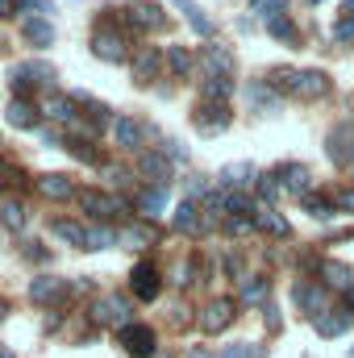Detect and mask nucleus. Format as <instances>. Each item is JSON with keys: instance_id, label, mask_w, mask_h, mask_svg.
<instances>
[{"instance_id": "a878e982", "label": "nucleus", "mask_w": 354, "mask_h": 358, "mask_svg": "<svg viewBox=\"0 0 354 358\" xmlns=\"http://www.w3.org/2000/svg\"><path fill=\"white\" fill-rule=\"evenodd\" d=\"M171 4H176L179 13L187 17V25H192V29H196L200 38H213V21H208V13H204V8H200L196 0H171Z\"/></svg>"}, {"instance_id": "20e7f679", "label": "nucleus", "mask_w": 354, "mask_h": 358, "mask_svg": "<svg viewBox=\"0 0 354 358\" xmlns=\"http://www.w3.org/2000/svg\"><path fill=\"white\" fill-rule=\"evenodd\" d=\"M117 346H125L129 358H150L155 355V329L142 321H129L125 329H117Z\"/></svg>"}, {"instance_id": "2eb2a0df", "label": "nucleus", "mask_w": 354, "mask_h": 358, "mask_svg": "<svg viewBox=\"0 0 354 358\" xmlns=\"http://www.w3.org/2000/svg\"><path fill=\"white\" fill-rule=\"evenodd\" d=\"M317 275H321V279H325V287H334V292H346V296L354 292V271L346 267V263L321 259V263H317Z\"/></svg>"}, {"instance_id": "bf43d9fd", "label": "nucleus", "mask_w": 354, "mask_h": 358, "mask_svg": "<svg viewBox=\"0 0 354 358\" xmlns=\"http://www.w3.org/2000/svg\"><path fill=\"white\" fill-rule=\"evenodd\" d=\"M346 4V17H354V0H342Z\"/></svg>"}, {"instance_id": "473e14b6", "label": "nucleus", "mask_w": 354, "mask_h": 358, "mask_svg": "<svg viewBox=\"0 0 354 358\" xmlns=\"http://www.w3.org/2000/svg\"><path fill=\"white\" fill-rule=\"evenodd\" d=\"M246 100H250L255 108H263V113H275V108H279V92L271 88V84H250V88H246Z\"/></svg>"}, {"instance_id": "72a5a7b5", "label": "nucleus", "mask_w": 354, "mask_h": 358, "mask_svg": "<svg viewBox=\"0 0 354 358\" xmlns=\"http://www.w3.org/2000/svg\"><path fill=\"white\" fill-rule=\"evenodd\" d=\"M192 67H196V59H192V50H187V46H167V71H171L176 80H183Z\"/></svg>"}, {"instance_id": "5fc2aeb1", "label": "nucleus", "mask_w": 354, "mask_h": 358, "mask_svg": "<svg viewBox=\"0 0 354 358\" xmlns=\"http://www.w3.org/2000/svg\"><path fill=\"white\" fill-rule=\"evenodd\" d=\"M263 313H267V329H279V308H271V304H267Z\"/></svg>"}, {"instance_id": "69168bd1", "label": "nucleus", "mask_w": 354, "mask_h": 358, "mask_svg": "<svg viewBox=\"0 0 354 358\" xmlns=\"http://www.w3.org/2000/svg\"><path fill=\"white\" fill-rule=\"evenodd\" d=\"M351 358H354V346H351Z\"/></svg>"}, {"instance_id": "f3484780", "label": "nucleus", "mask_w": 354, "mask_h": 358, "mask_svg": "<svg viewBox=\"0 0 354 358\" xmlns=\"http://www.w3.org/2000/svg\"><path fill=\"white\" fill-rule=\"evenodd\" d=\"M113 138H117V146L138 150V146H142V138H146V125H142L138 117H117V121H113Z\"/></svg>"}, {"instance_id": "79ce46f5", "label": "nucleus", "mask_w": 354, "mask_h": 358, "mask_svg": "<svg viewBox=\"0 0 354 358\" xmlns=\"http://www.w3.org/2000/svg\"><path fill=\"white\" fill-rule=\"evenodd\" d=\"M67 150H71V155H76V159H80V163H100V155H96V150H92V146H84V142H71V146H67Z\"/></svg>"}, {"instance_id": "5701e85b", "label": "nucleus", "mask_w": 354, "mask_h": 358, "mask_svg": "<svg viewBox=\"0 0 354 358\" xmlns=\"http://www.w3.org/2000/svg\"><path fill=\"white\" fill-rule=\"evenodd\" d=\"M38 192H42L46 200H71V196H80V192H76V183L63 176V171H55V176H42V179H38Z\"/></svg>"}, {"instance_id": "603ef678", "label": "nucleus", "mask_w": 354, "mask_h": 358, "mask_svg": "<svg viewBox=\"0 0 354 358\" xmlns=\"http://www.w3.org/2000/svg\"><path fill=\"white\" fill-rule=\"evenodd\" d=\"M104 176L117 179V183H125V179H129V171H125V167H104Z\"/></svg>"}, {"instance_id": "8fccbe9b", "label": "nucleus", "mask_w": 354, "mask_h": 358, "mask_svg": "<svg viewBox=\"0 0 354 358\" xmlns=\"http://www.w3.org/2000/svg\"><path fill=\"white\" fill-rule=\"evenodd\" d=\"M167 159H171V163H179V159H187V150H183L179 142H167Z\"/></svg>"}, {"instance_id": "c9c22d12", "label": "nucleus", "mask_w": 354, "mask_h": 358, "mask_svg": "<svg viewBox=\"0 0 354 358\" xmlns=\"http://www.w3.org/2000/svg\"><path fill=\"white\" fill-rule=\"evenodd\" d=\"M0 221H4V229H25V204L21 200H4L0 204Z\"/></svg>"}, {"instance_id": "4d7b16f0", "label": "nucleus", "mask_w": 354, "mask_h": 358, "mask_svg": "<svg viewBox=\"0 0 354 358\" xmlns=\"http://www.w3.org/2000/svg\"><path fill=\"white\" fill-rule=\"evenodd\" d=\"M187 358H217V355H213L208 346H192V350H187Z\"/></svg>"}, {"instance_id": "ea45409f", "label": "nucleus", "mask_w": 354, "mask_h": 358, "mask_svg": "<svg viewBox=\"0 0 354 358\" xmlns=\"http://www.w3.org/2000/svg\"><path fill=\"white\" fill-rule=\"evenodd\" d=\"M108 246H117V234L104 229V225H92L88 229V250H108Z\"/></svg>"}, {"instance_id": "4468645a", "label": "nucleus", "mask_w": 354, "mask_h": 358, "mask_svg": "<svg viewBox=\"0 0 354 358\" xmlns=\"http://www.w3.org/2000/svg\"><path fill=\"white\" fill-rule=\"evenodd\" d=\"M4 121H8L13 129H38V108H34V100H29V96H13L8 108H4Z\"/></svg>"}, {"instance_id": "6e6552de", "label": "nucleus", "mask_w": 354, "mask_h": 358, "mask_svg": "<svg viewBox=\"0 0 354 358\" xmlns=\"http://www.w3.org/2000/svg\"><path fill=\"white\" fill-rule=\"evenodd\" d=\"M229 121H234V113H229L225 104H200V108L192 113V125H196L204 138H217V134H225V129H229Z\"/></svg>"}, {"instance_id": "680f3d73", "label": "nucleus", "mask_w": 354, "mask_h": 358, "mask_svg": "<svg viewBox=\"0 0 354 358\" xmlns=\"http://www.w3.org/2000/svg\"><path fill=\"white\" fill-rule=\"evenodd\" d=\"M4 317H8V304H4V300H0V321H4Z\"/></svg>"}, {"instance_id": "7c9ffc66", "label": "nucleus", "mask_w": 354, "mask_h": 358, "mask_svg": "<svg viewBox=\"0 0 354 358\" xmlns=\"http://www.w3.org/2000/svg\"><path fill=\"white\" fill-rule=\"evenodd\" d=\"M50 234L63 238V242H71V246H80V250H88V229L76 225V221H50Z\"/></svg>"}, {"instance_id": "412c9836", "label": "nucleus", "mask_w": 354, "mask_h": 358, "mask_svg": "<svg viewBox=\"0 0 354 358\" xmlns=\"http://www.w3.org/2000/svg\"><path fill=\"white\" fill-rule=\"evenodd\" d=\"M346 325H351V313H346V308H330V313L313 317L317 338H342V334H346Z\"/></svg>"}, {"instance_id": "f8f14e48", "label": "nucleus", "mask_w": 354, "mask_h": 358, "mask_svg": "<svg viewBox=\"0 0 354 358\" xmlns=\"http://www.w3.org/2000/svg\"><path fill=\"white\" fill-rule=\"evenodd\" d=\"M200 71H204L208 80H221V76L234 71V55H229L225 46H200Z\"/></svg>"}, {"instance_id": "393cba45", "label": "nucleus", "mask_w": 354, "mask_h": 358, "mask_svg": "<svg viewBox=\"0 0 354 358\" xmlns=\"http://www.w3.org/2000/svg\"><path fill=\"white\" fill-rule=\"evenodd\" d=\"M159 63H163L159 50H155V46H142V50L134 55V80H138V84H150V80L159 76Z\"/></svg>"}, {"instance_id": "09e8293b", "label": "nucleus", "mask_w": 354, "mask_h": 358, "mask_svg": "<svg viewBox=\"0 0 354 358\" xmlns=\"http://www.w3.org/2000/svg\"><path fill=\"white\" fill-rule=\"evenodd\" d=\"M17 8H21L17 0H0V21H8V17H17Z\"/></svg>"}, {"instance_id": "58836bf2", "label": "nucleus", "mask_w": 354, "mask_h": 358, "mask_svg": "<svg viewBox=\"0 0 354 358\" xmlns=\"http://www.w3.org/2000/svg\"><path fill=\"white\" fill-rule=\"evenodd\" d=\"M304 213H309L313 221H330V217H334V204H330L325 196H304Z\"/></svg>"}, {"instance_id": "4be33fe9", "label": "nucleus", "mask_w": 354, "mask_h": 358, "mask_svg": "<svg viewBox=\"0 0 354 358\" xmlns=\"http://www.w3.org/2000/svg\"><path fill=\"white\" fill-rule=\"evenodd\" d=\"M138 171H142L146 179H155V187H167V179H171V163H167V155L146 150V155L138 159Z\"/></svg>"}, {"instance_id": "a18cd8bd", "label": "nucleus", "mask_w": 354, "mask_h": 358, "mask_svg": "<svg viewBox=\"0 0 354 358\" xmlns=\"http://www.w3.org/2000/svg\"><path fill=\"white\" fill-rule=\"evenodd\" d=\"M255 4H259V13H263L267 21H271V17H279V8H283V0H255Z\"/></svg>"}, {"instance_id": "a211bd4d", "label": "nucleus", "mask_w": 354, "mask_h": 358, "mask_svg": "<svg viewBox=\"0 0 354 358\" xmlns=\"http://www.w3.org/2000/svg\"><path fill=\"white\" fill-rule=\"evenodd\" d=\"M63 296H67V283L55 279V275H42V279L29 283V300H34V304H59Z\"/></svg>"}, {"instance_id": "c03bdc74", "label": "nucleus", "mask_w": 354, "mask_h": 358, "mask_svg": "<svg viewBox=\"0 0 354 358\" xmlns=\"http://www.w3.org/2000/svg\"><path fill=\"white\" fill-rule=\"evenodd\" d=\"M171 283H176V287H183V283H192V259H183V263L176 267V279H171Z\"/></svg>"}, {"instance_id": "0e129e2a", "label": "nucleus", "mask_w": 354, "mask_h": 358, "mask_svg": "<svg viewBox=\"0 0 354 358\" xmlns=\"http://www.w3.org/2000/svg\"><path fill=\"white\" fill-rule=\"evenodd\" d=\"M309 4H321V0H309Z\"/></svg>"}, {"instance_id": "4c0bfd02", "label": "nucleus", "mask_w": 354, "mask_h": 358, "mask_svg": "<svg viewBox=\"0 0 354 358\" xmlns=\"http://www.w3.org/2000/svg\"><path fill=\"white\" fill-rule=\"evenodd\" d=\"M234 92V80L229 76H221V80H204V104H225V96Z\"/></svg>"}, {"instance_id": "c85d7f7f", "label": "nucleus", "mask_w": 354, "mask_h": 358, "mask_svg": "<svg viewBox=\"0 0 354 358\" xmlns=\"http://www.w3.org/2000/svg\"><path fill=\"white\" fill-rule=\"evenodd\" d=\"M163 208H167V187H146V192L138 196V213H142L146 221H155Z\"/></svg>"}, {"instance_id": "423d86ee", "label": "nucleus", "mask_w": 354, "mask_h": 358, "mask_svg": "<svg viewBox=\"0 0 354 358\" xmlns=\"http://www.w3.org/2000/svg\"><path fill=\"white\" fill-rule=\"evenodd\" d=\"M125 25L150 34V29H163V25H167V13H163L155 0H134V4L125 8Z\"/></svg>"}, {"instance_id": "aec40b11", "label": "nucleus", "mask_w": 354, "mask_h": 358, "mask_svg": "<svg viewBox=\"0 0 354 358\" xmlns=\"http://www.w3.org/2000/svg\"><path fill=\"white\" fill-rule=\"evenodd\" d=\"M221 183H225L229 192H246V187L259 183V171H255L250 163H225V167H221Z\"/></svg>"}, {"instance_id": "dca6fc26", "label": "nucleus", "mask_w": 354, "mask_h": 358, "mask_svg": "<svg viewBox=\"0 0 354 358\" xmlns=\"http://www.w3.org/2000/svg\"><path fill=\"white\" fill-rule=\"evenodd\" d=\"M296 304L304 308V313H313V317H321V313H330V292L325 287H317V283H296Z\"/></svg>"}, {"instance_id": "37998d69", "label": "nucleus", "mask_w": 354, "mask_h": 358, "mask_svg": "<svg viewBox=\"0 0 354 358\" xmlns=\"http://www.w3.org/2000/svg\"><path fill=\"white\" fill-rule=\"evenodd\" d=\"M334 38H338V42H354V17H342V21L334 25Z\"/></svg>"}, {"instance_id": "bb28decb", "label": "nucleus", "mask_w": 354, "mask_h": 358, "mask_svg": "<svg viewBox=\"0 0 354 358\" xmlns=\"http://www.w3.org/2000/svg\"><path fill=\"white\" fill-rule=\"evenodd\" d=\"M76 96H50V104H46V113H50V121H59V125H76L80 121V113H76Z\"/></svg>"}, {"instance_id": "c756f323", "label": "nucleus", "mask_w": 354, "mask_h": 358, "mask_svg": "<svg viewBox=\"0 0 354 358\" xmlns=\"http://www.w3.org/2000/svg\"><path fill=\"white\" fill-rule=\"evenodd\" d=\"M267 34H271L275 42H283V46H292V50L300 46V29H296V25H292L288 17H271V21H267Z\"/></svg>"}, {"instance_id": "49530a36", "label": "nucleus", "mask_w": 354, "mask_h": 358, "mask_svg": "<svg viewBox=\"0 0 354 358\" xmlns=\"http://www.w3.org/2000/svg\"><path fill=\"white\" fill-rule=\"evenodd\" d=\"M246 229H255V217H234L229 221V234H246Z\"/></svg>"}, {"instance_id": "6e6d98bb", "label": "nucleus", "mask_w": 354, "mask_h": 358, "mask_svg": "<svg viewBox=\"0 0 354 358\" xmlns=\"http://www.w3.org/2000/svg\"><path fill=\"white\" fill-rule=\"evenodd\" d=\"M25 255H29V259H34V263H42V259H46V250H42V246H38V242H29V250H25Z\"/></svg>"}, {"instance_id": "1a4fd4ad", "label": "nucleus", "mask_w": 354, "mask_h": 358, "mask_svg": "<svg viewBox=\"0 0 354 358\" xmlns=\"http://www.w3.org/2000/svg\"><path fill=\"white\" fill-rule=\"evenodd\" d=\"M234 308H238V304H234L229 296L208 300V304H204V313H200V329H204V334H221V329H229V325H234V317H238Z\"/></svg>"}, {"instance_id": "f03ea898", "label": "nucleus", "mask_w": 354, "mask_h": 358, "mask_svg": "<svg viewBox=\"0 0 354 358\" xmlns=\"http://www.w3.org/2000/svg\"><path fill=\"white\" fill-rule=\"evenodd\" d=\"M8 84L17 96H25L29 88H55V67L50 63H17V67H8Z\"/></svg>"}, {"instance_id": "e433bc0d", "label": "nucleus", "mask_w": 354, "mask_h": 358, "mask_svg": "<svg viewBox=\"0 0 354 358\" xmlns=\"http://www.w3.org/2000/svg\"><path fill=\"white\" fill-rule=\"evenodd\" d=\"M217 358H267V346H259V342H229Z\"/></svg>"}, {"instance_id": "9d476101", "label": "nucleus", "mask_w": 354, "mask_h": 358, "mask_svg": "<svg viewBox=\"0 0 354 358\" xmlns=\"http://www.w3.org/2000/svg\"><path fill=\"white\" fill-rule=\"evenodd\" d=\"M76 200H80V208H84V213L100 217V221H108V217H117V213H121V200H117V196H108V192H96V187H84Z\"/></svg>"}, {"instance_id": "a19ab883", "label": "nucleus", "mask_w": 354, "mask_h": 358, "mask_svg": "<svg viewBox=\"0 0 354 358\" xmlns=\"http://www.w3.org/2000/svg\"><path fill=\"white\" fill-rule=\"evenodd\" d=\"M255 187H259V196H263L267 204H271V200H279V192H283L279 176H259V183H255Z\"/></svg>"}, {"instance_id": "e2e57ef3", "label": "nucleus", "mask_w": 354, "mask_h": 358, "mask_svg": "<svg viewBox=\"0 0 354 358\" xmlns=\"http://www.w3.org/2000/svg\"><path fill=\"white\" fill-rule=\"evenodd\" d=\"M155 358H171V355H155Z\"/></svg>"}, {"instance_id": "0eeeda50", "label": "nucleus", "mask_w": 354, "mask_h": 358, "mask_svg": "<svg viewBox=\"0 0 354 358\" xmlns=\"http://www.w3.org/2000/svg\"><path fill=\"white\" fill-rule=\"evenodd\" d=\"M129 292L142 300V304H150V300H159V292H163V275L155 263H138V267L129 271Z\"/></svg>"}, {"instance_id": "6ab92c4d", "label": "nucleus", "mask_w": 354, "mask_h": 358, "mask_svg": "<svg viewBox=\"0 0 354 358\" xmlns=\"http://www.w3.org/2000/svg\"><path fill=\"white\" fill-rule=\"evenodd\" d=\"M176 229L179 234H204L208 225H213V217H200V208L192 204V200H183V204H176Z\"/></svg>"}, {"instance_id": "7ed1b4c3", "label": "nucleus", "mask_w": 354, "mask_h": 358, "mask_svg": "<svg viewBox=\"0 0 354 358\" xmlns=\"http://www.w3.org/2000/svg\"><path fill=\"white\" fill-rule=\"evenodd\" d=\"M88 317L96 321V325H108V329H125V325H129V300H125V296H117V292H113V296H100V300L92 304Z\"/></svg>"}, {"instance_id": "39448f33", "label": "nucleus", "mask_w": 354, "mask_h": 358, "mask_svg": "<svg viewBox=\"0 0 354 358\" xmlns=\"http://www.w3.org/2000/svg\"><path fill=\"white\" fill-rule=\"evenodd\" d=\"M325 155L334 167H354V125H334L330 138H325Z\"/></svg>"}, {"instance_id": "864d4df0", "label": "nucleus", "mask_w": 354, "mask_h": 358, "mask_svg": "<svg viewBox=\"0 0 354 358\" xmlns=\"http://www.w3.org/2000/svg\"><path fill=\"white\" fill-rule=\"evenodd\" d=\"M17 4H29V8H38V13H55L50 0H17Z\"/></svg>"}, {"instance_id": "f704fd0d", "label": "nucleus", "mask_w": 354, "mask_h": 358, "mask_svg": "<svg viewBox=\"0 0 354 358\" xmlns=\"http://www.w3.org/2000/svg\"><path fill=\"white\" fill-rule=\"evenodd\" d=\"M255 225H263L267 234H275V238H288V234H292V225H288L275 208H259V213H255Z\"/></svg>"}, {"instance_id": "3c124183", "label": "nucleus", "mask_w": 354, "mask_h": 358, "mask_svg": "<svg viewBox=\"0 0 354 358\" xmlns=\"http://www.w3.org/2000/svg\"><path fill=\"white\" fill-rule=\"evenodd\" d=\"M42 142H46V146H63V134H59V129H42Z\"/></svg>"}, {"instance_id": "9b49d317", "label": "nucleus", "mask_w": 354, "mask_h": 358, "mask_svg": "<svg viewBox=\"0 0 354 358\" xmlns=\"http://www.w3.org/2000/svg\"><path fill=\"white\" fill-rule=\"evenodd\" d=\"M292 96H300V100H317V96H325L330 92V76L325 71H292Z\"/></svg>"}, {"instance_id": "f257e3e1", "label": "nucleus", "mask_w": 354, "mask_h": 358, "mask_svg": "<svg viewBox=\"0 0 354 358\" xmlns=\"http://www.w3.org/2000/svg\"><path fill=\"white\" fill-rule=\"evenodd\" d=\"M92 55H96L100 63H125V59H129V42H125V34L117 29V21H100V25L92 29Z\"/></svg>"}, {"instance_id": "13d9d810", "label": "nucleus", "mask_w": 354, "mask_h": 358, "mask_svg": "<svg viewBox=\"0 0 354 358\" xmlns=\"http://www.w3.org/2000/svg\"><path fill=\"white\" fill-rule=\"evenodd\" d=\"M346 313H351V321H354V292L346 296Z\"/></svg>"}, {"instance_id": "de8ad7c7", "label": "nucleus", "mask_w": 354, "mask_h": 358, "mask_svg": "<svg viewBox=\"0 0 354 358\" xmlns=\"http://www.w3.org/2000/svg\"><path fill=\"white\" fill-rule=\"evenodd\" d=\"M338 208H342V213H354V187H342V192H338Z\"/></svg>"}, {"instance_id": "b1692460", "label": "nucleus", "mask_w": 354, "mask_h": 358, "mask_svg": "<svg viewBox=\"0 0 354 358\" xmlns=\"http://www.w3.org/2000/svg\"><path fill=\"white\" fill-rule=\"evenodd\" d=\"M275 176H279V183H283L288 192L309 196V183H313V176H309V167H304V163H288V167H279Z\"/></svg>"}, {"instance_id": "ddd939ff", "label": "nucleus", "mask_w": 354, "mask_h": 358, "mask_svg": "<svg viewBox=\"0 0 354 358\" xmlns=\"http://www.w3.org/2000/svg\"><path fill=\"white\" fill-rule=\"evenodd\" d=\"M21 34H25V42L29 46H38V50H46V46H55V25H50V17H21Z\"/></svg>"}, {"instance_id": "cd10ccee", "label": "nucleus", "mask_w": 354, "mask_h": 358, "mask_svg": "<svg viewBox=\"0 0 354 358\" xmlns=\"http://www.w3.org/2000/svg\"><path fill=\"white\" fill-rule=\"evenodd\" d=\"M267 296H271V279H267V275H250V279H242V292H238L242 304H267Z\"/></svg>"}, {"instance_id": "052dcab7", "label": "nucleus", "mask_w": 354, "mask_h": 358, "mask_svg": "<svg viewBox=\"0 0 354 358\" xmlns=\"http://www.w3.org/2000/svg\"><path fill=\"white\" fill-rule=\"evenodd\" d=\"M0 358H17V355H13V350H8V346H0Z\"/></svg>"}, {"instance_id": "2f4dec72", "label": "nucleus", "mask_w": 354, "mask_h": 358, "mask_svg": "<svg viewBox=\"0 0 354 358\" xmlns=\"http://www.w3.org/2000/svg\"><path fill=\"white\" fill-rule=\"evenodd\" d=\"M150 238H155V229H150V225H125V229H117V242H121V246H129V250H146V246H150Z\"/></svg>"}]
</instances>
